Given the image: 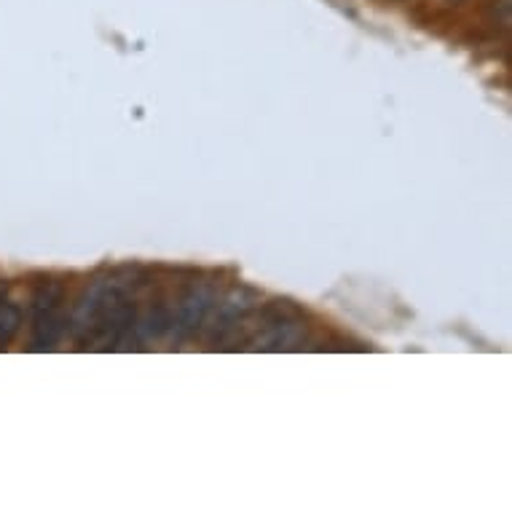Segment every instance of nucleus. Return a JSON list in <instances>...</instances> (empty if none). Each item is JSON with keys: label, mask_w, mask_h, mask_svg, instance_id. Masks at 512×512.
Wrapping results in <instances>:
<instances>
[{"label": "nucleus", "mask_w": 512, "mask_h": 512, "mask_svg": "<svg viewBox=\"0 0 512 512\" xmlns=\"http://www.w3.org/2000/svg\"><path fill=\"white\" fill-rule=\"evenodd\" d=\"M35 346L49 349L65 333V317H62V287L46 285L35 295Z\"/></svg>", "instance_id": "f257e3e1"}, {"label": "nucleus", "mask_w": 512, "mask_h": 512, "mask_svg": "<svg viewBox=\"0 0 512 512\" xmlns=\"http://www.w3.org/2000/svg\"><path fill=\"white\" fill-rule=\"evenodd\" d=\"M303 336L301 322H295V319H274L269 322L263 333H258L255 338V344L258 349H290L293 344H298Z\"/></svg>", "instance_id": "f03ea898"}, {"label": "nucleus", "mask_w": 512, "mask_h": 512, "mask_svg": "<svg viewBox=\"0 0 512 512\" xmlns=\"http://www.w3.org/2000/svg\"><path fill=\"white\" fill-rule=\"evenodd\" d=\"M210 309V295L204 293H191L180 303V309H177V325H183V328H194L204 319Z\"/></svg>", "instance_id": "7ed1b4c3"}, {"label": "nucleus", "mask_w": 512, "mask_h": 512, "mask_svg": "<svg viewBox=\"0 0 512 512\" xmlns=\"http://www.w3.org/2000/svg\"><path fill=\"white\" fill-rule=\"evenodd\" d=\"M19 328H22V309L17 303L0 301V346L11 344Z\"/></svg>", "instance_id": "20e7f679"}]
</instances>
